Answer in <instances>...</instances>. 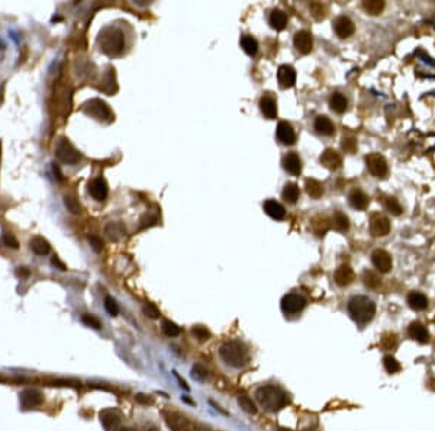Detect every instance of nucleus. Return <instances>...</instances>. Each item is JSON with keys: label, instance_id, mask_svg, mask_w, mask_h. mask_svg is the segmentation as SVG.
Instances as JSON below:
<instances>
[{"label": "nucleus", "instance_id": "nucleus-32", "mask_svg": "<svg viewBox=\"0 0 435 431\" xmlns=\"http://www.w3.org/2000/svg\"><path fill=\"white\" fill-rule=\"evenodd\" d=\"M305 189L306 193L312 197V199H321L324 195V185L315 179H306L305 182Z\"/></svg>", "mask_w": 435, "mask_h": 431}, {"label": "nucleus", "instance_id": "nucleus-3", "mask_svg": "<svg viewBox=\"0 0 435 431\" xmlns=\"http://www.w3.org/2000/svg\"><path fill=\"white\" fill-rule=\"evenodd\" d=\"M348 313L358 325H366L370 322L376 313V305L372 299L367 296H354L350 299L348 305Z\"/></svg>", "mask_w": 435, "mask_h": 431}, {"label": "nucleus", "instance_id": "nucleus-34", "mask_svg": "<svg viewBox=\"0 0 435 431\" xmlns=\"http://www.w3.org/2000/svg\"><path fill=\"white\" fill-rule=\"evenodd\" d=\"M332 225L335 230L338 231H348L350 228V221H348V216L341 212V211H335L334 212V216H332Z\"/></svg>", "mask_w": 435, "mask_h": 431}, {"label": "nucleus", "instance_id": "nucleus-57", "mask_svg": "<svg viewBox=\"0 0 435 431\" xmlns=\"http://www.w3.org/2000/svg\"><path fill=\"white\" fill-rule=\"evenodd\" d=\"M113 431H135V430H134V429H129V427H120V426H119L118 429H115Z\"/></svg>", "mask_w": 435, "mask_h": 431}, {"label": "nucleus", "instance_id": "nucleus-43", "mask_svg": "<svg viewBox=\"0 0 435 431\" xmlns=\"http://www.w3.org/2000/svg\"><path fill=\"white\" fill-rule=\"evenodd\" d=\"M192 377L195 379V380H198V382H205L206 380V377H208V369L203 366V365H200V363H198V365H195L193 368H192Z\"/></svg>", "mask_w": 435, "mask_h": 431}, {"label": "nucleus", "instance_id": "nucleus-42", "mask_svg": "<svg viewBox=\"0 0 435 431\" xmlns=\"http://www.w3.org/2000/svg\"><path fill=\"white\" fill-rule=\"evenodd\" d=\"M64 205L65 208L71 212V214H80L81 212V205L79 203V200L73 196V195H65L64 196Z\"/></svg>", "mask_w": 435, "mask_h": 431}, {"label": "nucleus", "instance_id": "nucleus-5", "mask_svg": "<svg viewBox=\"0 0 435 431\" xmlns=\"http://www.w3.org/2000/svg\"><path fill=\"white\" fill-rule=\"evenodd\" d=\"M55 156L59 161L65 163V164H77L80 160H81V154L70 144L68 139L65 138H61L57 145H55Z\"/></svg>", "mask_w": 435, "mask_h": 431}, {"label": "nucleus", "instance_id": "nucleus-1", "mask_svg": "<svg viewBox=\"0 0 435 431\" xmlns=\"http://www.w3.org/2000/svg\"><path fill=\"white\" fill-rule=\"evenodd\" d=\"M257 402L269 412H277L289 404V395L281 388L266 385L256 391Z\"/></svg>", "mask_w": 435, "mask_h": 431}, {"label": "nucleus", "instance_id": "nucleus-21", "mask_svg": "<svg viewBox=\"0 0 435 431\" xmlns=\"http://www.w3.org/2000/svg\"><path fill=\"white\" fill-rule=\"evenodd\" d=\"M260 109L267 119H274L277 117V103L270 93H266L260 99Z\"/></svg>", "mask_w": 435, "mask_h": 431}, {"label": "nucleus", "instance_id": "nucleus-59", "mask_svg": "<svg viewBox=\"0 0 435 431\" xmlns=\"http://www.w3.org/2000/svg\"><path fill=\"white\" fill-rule=\"evenodd\" d=\"M278 431H290V430H287V429H278Z\"/></svg>", "mask_w": 435, "mask_h": 431}, {"label": "nucleus", "instance_id": "nucleus-53", "mask_svg": "<svg viewBox=\"0 0 435 431\" xmlns=\"http://www.w3.org/2000/svg\"><path fill=\"white\" fill-rule=\"evenodd\" d=\"M135 401H137L138 404H141V405H150V404H153V398H150V396H147V395H144V393H138V395H135Z\"/></svg>", "mask_w": 435, "mask_h": 431}, {"label": "nucleus", "instance_id": "nucleus-27", "mask_svg": "<svg viewBox=\"0 0 435 431\" xmlns=\"http://www.w3.org/2000/svg\"><path fill=\"white\" fill-rule=\"evenodd\" d=\"M408 305L415 311H424L428 307V299L424 294L421 292H411L408 295Z\"/></svg>", "mask_w": 435, "mask_h": 431}, {"label": "nucleus", "instance_id": "nucleus-6", "mask_svg": "<svg viewBox=\"0 0 435 431\" xmlns=\"http://www.w3.org/2000/svg\"><path fill=\"white\" fill-rule=\"evenodd\" d=\"M84 112L90 117H93L98 121L103 122H110L113 119V114L110 111L106 102L102 99H92L84 105Z\"/></svg>", "mask_w": 435, "mask_h": 431}, {"label": "nucleus", "instance_id": "nucleus-51", "mask_svg": "<svg viewBox=\"0 0 435 431\" xmlns=\"http://www.w3.org/2000/svg\"><path fill=\"white\" fill-rule=\"evenodd\" d=\"M89 243H90V246L92 248L95 250V251H102L103 250V241H102V238H99L98 235H89Z\"/></svg>", "mask_w": 435, "mask_h": 431}, {"label": "nucleus", "instance_id": "nucleus-36", "mask_svg": "<svg viewBox=\"0 0 435 431\" xmlns=\"http://www.w3.org/2000/svg\"><path fill=\"white\" fill-rule=\"evenodd\" d=\"M363 282H364V285H366L367 288H370V289H376V288H379L381 283L380 276H379L377 273H375L373 270H366V272L363 273Z\"/></svg>", "mask_w": 435, "mask_h": 431}, {"label": "nucleus", "instance_id": "nucleus-8", "mask_svg": "<svg viewBox=\"0 0 435 431\" xmlns=\"http://www.w3.org/2000/svg\"><path fill=\"white\" fill-rule=\"evenodd\" d=\"M19 402H20V407L23 410H31V408L41 407L44 404V393L40 389H35V388L23 389L19 393Z\"/></svg>", "mask_w": 435, "mask_h": 431}, {"label": "nucleus", "instance_id": "nucleus-9", "mask_svg": "<svg viewBox=\"0 0 435 431\" xmlns=\"http://www.w3.org/2000/svg\"><path fill=\"white\" fill-rule=\"evenodd\" d=\"M306 307V299L299 294H287L281 299V309L284 313L293 315Z\"/></svg>", "mask_w": 435, "mask_h": 431}, {"label": "nucleus", "instance_id": "nucleus-48", "mask_svg": "<svg viewBox=\"0 0 435 431\" xmlns=\"http://www.w3.org/2000/svg\"><path fill=\"white\" fill-rule=\"evenodd\" d=\"M105 309L108 311L110 316H116L118 312H119V307H118L116 301L113 298H110V296H106V299H105Z\"/></svg>", "mask_w": 435, "mask_h": 431}, {"label": "nucleus", "instance_id": "nucleus-14", "mask_svg": "<svg viewBox=\"0 0 435 431\" xmlns=\"http://www.w3.org/2000/svg\"><path fill=\"white\" fill-rule=\"evenodd\" d=\"M293 44H295V48L300 54H309L312 51V45H314V39H312L311 32H308V31L296 32L295 37H293Z\"/></svg>", "mask_w": 435, "mask_h": 431}, {"label": "nucleus", "instance_id": "nucleus-18", "mask_svg": "<svg viewBox=\"0 0 435 431\" xmlns=\"http://www.w3.org/2000/svg\"><path fill=\"white\" fill-rule=\"evenodd\" d=\"M89 192L92 195V197L98 202H103L108 197L109 189L105 179L102 177H96L89 183Z\"/></svg>", "mask_w": 435, "mask_h": 431}, {"label": "nucleus", "instance_id": "nucleus-46", "mask_svg": "<svg viewBox=\"0 0 435 431\" xmlns=\"http://www.w3.org/2000/svg\"><path fill=\"white\" fill-rule=\"evenodd\" d=\"M81 322H83L84 325H87V327H92V328H95V330H99V328H102V322H100V319H99V318H96L95 315H90V313H86V315H83V316H81Z\"/></svg>", "mask_w": 435, "mask_h": 431}, {"label": "nucleus", "instance_id": "nucleus-10", "mask_svg": "<svg viewBox=\"0 0 435 431\" xmlns=\"http://www.w3.org/2000/svg\"><path fill=\"white\" fill-rule=\"evenodd\" d=\"M370 233L373 237L387 235L390 233V221L381 214H373L370 218Z\"/></svg>", "mask_w": 435, "mask_h": 431}, {"label": "nucleus", "instance_id": "nucleus-28", "mask_svg": "<svg viewBox=\"0 0 435 431\" xmlns=\"http://www.w3.org/2000/svg\"><path fill=\"white\" fill-rule=\"evenodd\" d=\"M100 420H102L103 426L110 431L118 429L120 424V417L113 410H105L103 412H100Z\"/></svg>", "mask_w": 435, "mask_h": 431}, {"label": "nucleus", "instance_id": "nucleus-60", "mask_svg": "<svg viewBox=\"0 0 435 431\" xmlns=\"http://www.w3.org/2000/svg\"><path fill=\"white\" fill-rule=\"evenodd\" d=\"M305 431H315V430H305Z\"/></svg>", "mask_w": 435, "mask_h": 431}, {"label": "nucleus", "instance_id": "nucleus-33", "mask_svg": "<svg viewBox=\"0 0 435 431\" xmlns=\"http://www.w3.org/2000/svg\"><path fill=\"white\" fill-rule=\"evenodd\" d=\"M283 199L287 202V203H296L299 196H300V190H299V186L296 183H286L284 189H283V193H281Z\"/></svg>", "mask_w": 435, "mask_h": 431}, {"label": "nucleus", "instance_id": "nucleus-52", "mask_svg": "<svg viewBox=\"0 0 435 431\" xmlns=\"http://www.w3.org/2000/svg\"><path fill=\"white\" fill-rule=\"evenodd\" d=\"M15 274L19 277V279H28L29 276H31V270L28 269V267H16V270H15Z\"/></svg>", "mask_w": 435, "mask_h": 431}, {"label": "nucleus", "instance_id": "nucleus-30", "mask_svg": "<svg viewBox=\"0 0 435 431\" xmlns=\"http://www.w3.org/2000/svg\"><path fill=\"white\" fill-rule=\"evenodd\" d=\"M269 22H270V26H272L273 29H276V31H283V29L286 28V25H287V16H286V13H284L283 10L276 9V10H273L272 12Z\"/></svg>", "mask_w": 435, "mask_h": 431}, {"label": "nucleus", "instance_id": "nucleus-38", "mask_svg": "<svg viewBox=\"0 0 435 431\" xmlns=\"http://www.w3.org/2000/svg\"><path fill=\"white\" fill-rule=\"evenodd\" d=\"M383 205H384V208L389 211V212H392L393 215H400L402 214V206H400V203H399V200L396 199V197H392V196H386L384 199H383Z\"/></svg>", "mask_w": 435, "mask_h": 431}, {"label": "nucleus", "instance_id": "nucleus-54", "mask_svg": "<svg viewBox=\"0 0 435 431\" xmlns=\"http://www.w3.org/2000/svg\"><path fill=\"white\" fill-rule=\"evenodd\" d=\"M51 263H53V264H54L55 267H57V269H58V270H62V272H64V270H67V266H65V264H64V263H62V261H61V260H59V258H58V257H53V260H51Z\"/></svg>", "mask_w": 435, "mask_h": 431}, {"label": "nucleus", "instance_id": "nucleus-11", "mask_svg": "<svg viewBox=\"0 0 435 431\" xmlns=\"http://www.w3.org/2000/svg\"><path fill=\"white\" fill-rule=\"evenodd\" d=\"M164 420L171 431H190L189 421L176 411H163Z\"/></svg>", "mask_w": 435, "mask_h": 431}, {"label": "nucleus", "instance_id": "nucleus-25", "mask_svg": "<svg viewBox=\"0 0 435 431\" xmlns=\"http://www.w3.org/2000/svg\"><path fill=\"white\" fill-rule=\"evenodd\" d=\"M105 234L110 241H119L125 237L126 228L122 222H109L105 228Z\"/></svg>", "mask_w": 435, "mask_h": 431}, {"label": "nucleus", "instance_id": "nucleus-39", "mask_svg": "<svg viewBox=\"0 0 435 431\" xmlns=\"http://www.w3.org/2000/svg\"><path fill=\"white\" fill-rule=\"evenodd\" d=\"M363 9L369 13V15H379L381 10L384 9V1L380 0H369L363 3Z\"/></svg>", "mask_w": 435, "mask_h": 431}, {"label": "nucleus", "instance_id": "nucleus-16", "mask_svg": "<svg viewBox=\"0 0 435 431\" xmlns=\"http://www.w3.org/2000/svg\"><path fill=\"white\" fill-rule=\"evenodd\" d=\"M276 135H277V139L283 145H293L295 141H296V134H295L292 125L289 122H286V121H281V122L277 125Z\"/></svg>", "mask_w": 435, "mask_h": 431}, {"label": "nucleus", "instance_id": "nucleus-45", "mask_svg": "<svg viewBox=\"0 0 435 431\" xmlns=\"http://www.w3.org/2000/svg\"><path fill=\"white\" fill-rule=\"evenodd\" d=\"M383 365H384V369H386L387 373H396V372L400 370L399 362H397L395 357H392V356H386V357L383 359Z\"/></svg>", "mask_w": 435, "mask_h": 431}, {"label": "nucleus", "instance_id": "nucleus-12", "mask_svg": "<svg viewBox=\"0 0 435 431\" xmlns=\"http://www.w3.org/2000/svg\"><path fill=\"white\" fill-rule=\"evenodd\" d=\"M332 26H334L335 34H336L339 38H342V39L351 37V35L354 34V29H356L353 20H351L348 16H344V15L338 16V18L332 22Z\"/></svg>", "mask_w": 435, "mask_h": 431}, {"label": "nucleus", "instance_id": "nucleus-22", "mask_svg": "<svg viewBox=\"0 0 435 431\" xmlns=\"http://www.w3.org/2000/svg\"><path fill=\"white\" fill-rule=\"evenodd\" d=\"M348 202L354 209L364 211L369 206V196L361 189H353L348 195Z\"/></svg>", "mask_w": 435, "mask_h": 431}, {"label": "nucleus", "instance_id": "nucleus-4", "mask_svg": "<svg viewBox=\"0 0 435 431\" xmlns=\"http://www.w3.org/2000/svg\"><path fill=\"white\" fill-rule=\"evenodd\" d=\"M99 45H100V50L108 56L120 54L125 45V38L122 31L112 26L103 29L99 35Z\"/></svg>", "mask_w": 435, "mask_h": 431}, {"label": "nucleus", "instance_id": "nucleus-19", "mask_svg": "<svg viewBox=\"0 0 435 431\" xmlns=\"http://www.w3.org/2000/svg\"><path fill=\"white\" fill-rule=\"evenodd\" d=\"M283 167L287 173L293 176H299L302 172V160L296 153H287L283 157Z\"/></svg>", "mask_w": 435, "mask_h": 431}, {"label": "nucleus", "instance_id": "nucleus-47", "mask_svg": "<svg viewBox=\"0 0 435 431\" xmlns=\"http://www.w3.org/2000/svg\"><path fill=\"white\" fill-rule=\"evenodd\" d=\"M142 312H144V315H147L148 318H151V319H157V318H160L161 316V312H160V309L157 308L154 304H147L144 308H142Z\"/></svg>", "mask_w": 435, "mask_h": 431}, {"label": "nucleus", "instance_id": "nucleus-58", "mask_svg": "<svg viewBox=\"0 0 435 431\" xmlns=\"http://www.w3.org/2000/svg\"><path fill=\"white\" fill-rule=\"evenodd\" d=\"M147 431H157V430H156V427H151L150 430H147Z\"/></svg>", "mask_w": 435, "mask_h": 431}, {"label": "nucleus", "instance_id": "nucleus-29", "mask_svg": "<svg viewBox=\"0 0 435 431\" xmlns=\"http://www.w3.org/2000/svg\"><path fill=\"white\" fill-rule=\"evenodd\" d=\"M347 105H348V102H347V99H345V96L342 93L335 92V93L331 95V98H329V106H331V109L334 112L344 114L345 109H347Z\"/></svg>", "mask_w": 435, "mask_h": 431}, {"label": "nucleus", "instance_id": "nucleus-23", "mask_svg": "<svg viewBox=\"0 0 435 431\" xmlns=\"http://www.w3.org/2000/svg\"><path fill=\"white\" fill-rule=\"evenodd\" d=\"M408 334H409L411 338L416 340V341L421 343V344L427 343L428 338H430V334H428L427 328H425L421 322H412V324L409 325V328H408Z\"/></svg>", "mask_w": 435, "mask_h": 431}, {"label": "nucleus", "instance_id": "nucleus-49", "mask_svg": "<svg viewBox=\"0 0 435 431\" xmlns=\"http://www.w3.org/2000/svg\"><path fill=\"white\" fill-rule=\"evenodd\" d=\"M342 148L347 153H354L357 150V141L354 137H344L342 139Z\"/></svg>", "mask_w": 435, "mask_h": 431}, {"label": "nucleus", "instance_id": "nucleus-13", "mask_svg": "<svg viewBox=\"0 0 435 431\" xmlns=\"http://www.w3.org/2000/svg\"><path fill=\"white\" fill-rule=\"evenodd\" d=\"M277 81L281 89H290L296 83V71L292 65H280L277 70Z\"/></svg>", "mask_w": 435, "mask_h": 431}, {"label": "nucleus", "instance_id": "nucleus-40", "mask_svg": "<svg viewBox=\"0 0 435 431\" xmlns=\"http://www.w3.org/2000/svg\"><path fill=\"white\" fill-rule=\"evenodd\" d=\"M312 227H314V231L318 234V235H324L328 228H329V222L326 219L325 216H316L314 221H312Z\"/></svg>", "mask_w": 435, "mask_h": 431}, {"label": "nucleus", "instance_id": "nucleus-41", "mask_svg": "<svg viewBox=\"0 0 435 431\" xmlns=\"http://www.w3.org/2000/svg\"><path fill=\"white\" fill-rule=\"evenodd\" d=\"M161 330H163V333L167 335V337H177V335H180V327L177 325V324H174V322H171V321H168V319H164L163 321V325H161Z\"/></svg>", "mask_w": 435, "mask_h": 431}, {"label": "nucleus", "instance_id": "nucleus-55", "mask_svg": "<svg viewBox=\"0 0 435 431\" xmlns=\"http://www.w3.org/2000/svg\"><path fill=\"white\" fill-rule=\"evenodd\" d=\"M53 172H54L55 179L61 182L62 180V173H61V170H59V167L57 164H53Z\"/></svg>", "mask_w": 435, "mask_h": 431}, {"label": "nucleus", "instance_id": "nucleus-15", "mask_svg": "<svg viewBox=\"0 0 435 431\" xmlns=\"http://www.w3.org/2000/svg\"><path fill=\"white\" fill-rule=\"evenodd\" d=\"M372 263L381 273H387L392 269V257L386 250L381 248H377L372 253Z\"/></svg>", "mask_w": 435, "mask_h": 431}, {"label": "nucleus", "instance_id": "nucleus-31", "mask_svg": "<svg viewBox=\"0 0 435 431\" xmlns=\"http://www.w3.org/2000/svg\"><path fill=\"white\" fill-rule=\"evenodd\" d=\"M29 247H31V250H32L37 255H45V254H48L50 250H51L50 243H48L45 238H42V237H34V238L29 241Z\"/></svg>", "mask_w": 435, "mask_h": 431}, {"label": "nucleus", "instance_id": "nucleus-20", "mask_svg": "<svg viewBox=\"0 0 435 431\" xmlns=\"http://www.w3.org/2000/svg\"><path fill=\"white\" fill-rule=\"evenodd\" d=\"M354 277H356L354 276V272H353V269L348 264L339 266L335 270V273H334V280H335V283L338 286H348V285H351L353 280H354Z\"/></svg>", "mask_w": 435, "mask_h": 431}, {"label": "nucleus", "instance_id": "nucleus-26", "mask_svg": "<svg viewBox=\"0 0 435 431\" xmlns=\"http://www.w3.org/2000/svg\"><path fill=\"white\" fill-rule=\"evenodd\" d=\"M314 128H315V131H316L318 134L326 135V137H329V135H332V134L335 132V126H334V123H332V121H331L328 117H325V115H319V117L315 119Z\"/></svg>", "mask_w": 435, "mask_h": 431}, {"label": "nucleus", "instance_id": "nucleus-56", "mask_svg": "<svg viewBox=\"0 0 435 431\" xmlns=\"http://www.w3.org/2000/svg\"><path fill=\"white\" fill-rule=\"evenodd\" d=\"M173 373H174V376H176V379H177V380H178V383H180V386H181V388H183V389H186V391H189V389H190V388H189V386H187V383H186V382H184V380H183V379H181V377H180V376H178V373H177V372H173Z\"/></svg>", "mask_w": 435, "mask_h": 431}, {"label": "nucleus", "instance_id": "nucleus-50", "mask_svg": "<svg viewBox=\"0 0 435 431\" xmlns=\"http://www.w3.org/2000/svg\"><path fill=\"white\" fill-rule=\"evenodd\" d=\"M1 241H3V244H4V246L10 247V248H13V250H16V248L19 247V243H18L16 237H15L12 233H4V234H3V238H1Z\"/></svg>", "mask_w": 435, "mask_h": 431}, {"label": "nucleus", "instance_id": "nucleus-2", "mask_svg": "<svg viewBox=\"0 0 435 431\" xmlns=\"http://www.w3.org/2000/svg\"><path fill=\"white\" fill-rule=\"evenodd\" d=\"M220 359L231 368H242L248 363V350L247 347L237 340L226 341L219 349Z\"/></svg>", "mask_w": 435, "mask_h": 431}, {"label": "nucleus", "instance_id": "nucleus-37", "mask_svg": "<svg viewBox=\"0 0 435 431\" xmlns=\"http://www.w3.org/2000/svg\"><path fill=\"white\" fill-rule=\"evenodd\" d=\"M238 404H239V407H241L247 414H256V412H257V407H256L254 401H253L248 395H245V393H241V395L238 396Z\"/></svg>", "mask_w": 435, "mask_h": 431}, {"label": "nucleus", "instance_id": "nucleus-35", "mask_svg": "<svg viewBox=\"0 0 435 431\" xmlns=\"http://www.w3.org/2000/svg\"><path fill=\"white\" fill-rule=\"evenodd\" d=\"M241 47L244 48V51L248 56H256L257 51H258V42L253 37H250V35H244L241 38Z\"/></svg>", "mask_w": 435, "mask_h": 431}, {"label": "nucleus", "instance_id": "nucleus-17", "mask_svg": "<svg viewBox=\"0 0 435 431\" xmlns=\"http://www.w3.org/2000/svg\"><path fill=\"white\" fill-rule=\"evenodd\" d=\"M321 164L329 169V170H336L341 167L342 164V157L338 151L332 150V148H326L325 151L321 154V158H319Z\"/></svg>", "mask_w": 435, "mask_h": 431}, {"label": "nucleus", "instance_id": "nucleus-24", "mask_svg": "<svg viewBox=\"0 0 435 431\" xmlns=\"http://www.w3.org/2000/svg\"><path fill=\"white\" fill-rule=\"evenodd\" d=\"M264 211L270 218L276 219V221H281L286 216V211H284L283 205H280L278 202H276L273 199H269L264 202Z\"/></svg>", "mask_w": 435, "mask_h": 431}, {"label": "nucleus", "instance_id": "nucleus-7", "mask_svg": "<svg viewBox=\"0 0 435 431\" xmlns=\"http://www.w3.org/2000/svg\"><path fill=\"white\" fill-rule=\"evenodd\" d=\"M366 166H367V170L370 172V175L377 179H384L389 173L387 161L379 153L369 154L366 157Z\"/></svg>", "mask_w": 435, "mask_h": 431}, {"label": "nucleus", "instance_id": "nucleus-44", "mask_svg": "<svg viewBox=\"0 0 435 431\" xmlns=\"http://www.w3.org/2000/svg\"><path fill=\"white\" fill-rule=\"evenodd\" d=\"M192 334H193L199 341H208V340L211 338V331H209L206 327H203V325H196V327H193Z\"/></svg>", "mask_w": 435, "mask_h": 431}]
</instances>
